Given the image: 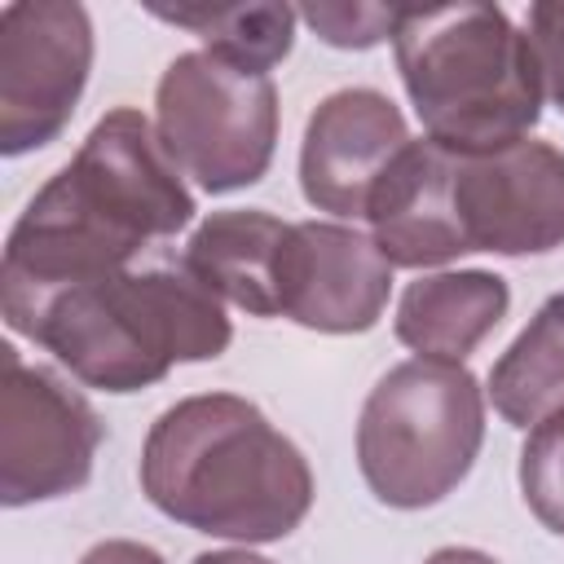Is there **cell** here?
Instances as JSON below:
<instances>
[{"instance_id":"cell-1","label":"cell","mask_w":564,"mask_h":564,"mask_svg":"<svg viewBox=\"0 0 564 564\" xmlns=\"http://www.w3.org/2000/svg\"><path fill=\"white\" fill-rule=\"evenodd\" d=\"M194 220V194L137 106L106 110L9 229L0 313L9 330L48 295L128 269V260Z\"/></svg>"},{"instance_id":"cell-2","label":"cell","mask_w":564,"mask_h":564,"mask_svg":"<svg viewBox=\"0 0 564 564\" xmlns=\"http://www.w3.org/2000/svg\"><path fill=\"white\" fill-rule=\"evenodd\" d=\"M366 220L392 269L471 251L546 256L564 247V150L538 137L502 150L410 141L375 185Z\"/></svg>"},{"instance_id":"cell-3","label":"cell","mask_w":564,"mask_h":564,"mask_svg":"<svg viewBox=\"0 0 564 564\" xmlns=\"http://www.w3.org/2000/svg\"><path fill=\"white\" fill-rule=\"evenodd\" d=\"M141 489L167 520L229 542H282L313 507L300 445L234 392L185 397L150 423Z\"/></svg>"},{"instance_id":"cell-4","label":"cell","mask_w":564,"mask_h":564,"mask_svg":"<svg viewBox=\"0 0 564 564\" xmlns=\"http://www.w3.org/2000/svg\"><path fill=\"white\" fill-rule=\"evenodd\" d=\"M18 335L48 348L88 388L141 392L172 366L220 357L234 326L220 295L189 269H119L48 295Z\"/></svg>"},{"instance_id":"cell-5","label":"cell","mask_w":564,"mask_h":564,"mask_svg":"<svg viewBox=\"0 0 564 564\" xmlns=\"http://www.w3.org/2000/svg\"><path fill=\"white\" fill-rule=\"evenodd\" d=\"M397 70L427 141L449 150H502L542 119V70L529 35L498 4L401 9Z\"/></svg>"},{"instance_id":"cell-6","label":"cell","mask_w":564,"mask_h":564,"mask_svg":"<svg viewBox=\"0 0 564 564\" xmlns=\"http://www.w3.org/2000/svg\"><path fill=\"white\" fill-rule=\"evenodd\" d=\"M485 445V392L463 361L410 357L366 397L357 467L366 489L397 511L449 498Z\"/></svg>"},{"instance_id":"cell-7","label":"cell","mask_w":564,"mask_h":564,"mask_svg":"<svg viewBox=\"0 0 564 564\" xmlns=\"http://www.w3.org/2000/svg\"><path fill=\"white\" fill-rule=\"evenodd\" d=\"M154 132L167 159L207 194L256 185L278 150V88L207 48L167 62L154 88Z\"/></svg>"},{"instance_id":"cell-8","label":"cell","mask_w":564,"mask_h":564,"mask_svg":"<svg viewBox=\"0 0 564 564\" xmlns=\"http://www.w3.org/2000/svg\"><path fill=\"white\" fill-rule=\"evenodd\" d=\"M93 70V18L75 0L0 9V154L18 159L62 137Z\"/></svg>"},{"instance_id":"cell-9","label":"cell","mask_w":564,"mask_h":564,"mask_svg":"<svg viewBox=\"0 0 564 564\" xmlns=\"http://www.w3.org/2000/svg\"><path fill=\"white\" fill-rule=\"evenodd\" d=\"M0 502L31 507L84 489L106 436L88 397L26 366L13 344L0 348Z\"/></svg>"},{"instance_id":"cell-10","label":"cell","mask_w":564,"mask_h":564,"mask_svg":"<svg viewBox=\"0 0 564 564\" xmlns=\"http://www.w3.org/2000/svg\"><path fill=\"white\" fill-rule=\"evenodd\" d=\"M401 106L379 88H339L317 101L300 141V189L308 207L357 220L375 185L410 145Z\"/></svg>"},{"instance_id":"cell-11","label":"cell","mask_w":564,"mask_h":564,"mask_svg":"<svg viewBox=\"0 0 564 564\" xmlns=\"http://www.w3.org/2000/svg\"><path fill=\"white\" fill-rule=\"evenodd\" d=\"M392 295V264L379 242L339 220H295L282 317L322 335L370 330Z\"/></svg>"},{"instance_id":"cell-12","label":"cell","mask_w":564,"mask_h":564,"mask_svg":"<svg viewBox=\"0 0 564 564\" xmlns=\"http://www.w3.org/2000/svg\"><path fill=\"white\" fill-rule=\"evenodd\" d=\"M291 234V220H278L260 207L212 212L189 234L181 269L251 317H282Z\"/></svg>"},{"instance_id":"cell-13","label":"cell","mask_w":564,"mask_h":564,"mask_svg":"<svg viewBox=\"0 0 564 564\" xmlns=\"http://www.w3.org/2000/svg\"><path fill=\"white\" fill-rule=\"evenodd\" d=\"M511 286L489 269H449L410 282L397 300L392 330L405 348L436 361H467L476 344L507 317Z\"/></svg>"},{"instance_id":"cell-14","label":"cell","mask_w":564,"mask_h":564,"mask_svg":"<svg viewBox=\"0 0 564 564\" xmlns=\"http://www.w3.org/2000/svg\"><path fill=\"white\" fill-rule=\"evenodd\" d=\"M489 401L524 432L564 410V291L551 295L494 361Z\"/></svg>"},{"instance_id":"cell-15","label":"cell","mask_w":564,"mask_h":564,"mask_svg":"<svg viewBox=\"0 0 564 564\" xmlns=\"http://www.w3.org/2000/svg\"><path fill=\"white\" fill-rule=\"evenodd\" d=\"M150 13L198 35L207 53L256 75H269L291 53L300 22L291 4H150Z\"/></svg>"},{"instance_id":"cell-16","label":"cell","mask_w":564,"mask_h":564,"mask_svg":"<svg viewBox=\"0 0 564 564\" xmlns=\"http://www.w3.org/2000/svg\"><path fill=\"white\" fill-rule=\"evenodd\" d=\"M520 494L538 524L564 538V410L529 427L520 449Z\"/></svg>"},{"instance_id":"cell-17","label":"cell","mask_w":564,"mask_h":564,"mask_svg":"<svg viewBox=\"0 0 564 564\" xmlns=\"http://www.w3.org/2000/svg\"><path fill=\"white\" fill-rule=\"evenodd\" d=\"M295 13L330 48H375V44L392 40L397 22H401L397 4H304Z\"/></svg>"},{"instance_id":"cell-18","label":"cell","mask_w":564,"mask_h":564,"mask_svg":"<svg viewBox=\"0 0 564 564\" xmlns=\"http://www.w3.org/2000/svg\"><path fill=\"white\" fill-rule=\"evenodd\" d=\"M529 44L542 70V93L564 115V0H538L529 4Z\"/></svg>"},{"instance_id":"cell-19","label":"cell","mask_w":564,"mask_h":564,"mask_svg":"<svg viewBox=\"0 0 564 564\" xmlns=\"http://www.w3.org/2000/svg\"><path fill=\"white\" fill-rule=\"evenodd\" d=\"M79 564H167L154 546L145 542H132V538H106L97 546H88L79 555Z\"/></svg>"},{"instance_id":"cell-20","label":"cell","mask_w":564,"mask_h":564,"mask_svg":"<svg viewBox=\"0 0 564 564\" xmlns=\"http://www.w3.org/2000/svg\"><path fill=\"white\" fill-rule=\"evenodd\" d=\"M423 564H498V560L489 551H476V546H441Z\"/></svg>"},{"instance_id":"cell-21","label":"cell","mask_w":564,"mask_h":564,"mask_svg":"<svg viewBox=\"0 0 564 564\" xmlns=\"http://www.w3.org/2000/svg\"><path fill=\"white\" fill-rule=\"evenodd\" d=\"M194 564H273V560H264V555H256V551H238V546H229V551H203V555H194Z\"/></svg>"}]
</instances>
